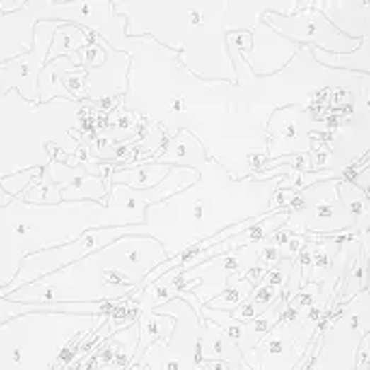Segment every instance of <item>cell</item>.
Returning a JSON list of instances; mask_svg holds the SVG:
<instances>
[{
  "label": "cell",
  "mask_w": 370,
  "mask_h": 370,
  "mask_svg": "<svg viewBox=\"0 0 370 370\" xmlns=\"http://www.w3.org/2000/svg\"><path fill=\"white\" fill-rule=\"evenodd\" d=\"M61 22L57 20H37L33 26V44L28 52L16 54L13 59L0 63V96H7L9 91H18L30 104H40V89L37 81L46 65L48 52L54 30Z\"/></svg>",
  "instance_id": "obj_9"
},
{
  "label": "cell",
  "mask_w": 370,
  "mask_h": 370,
  "mask_svg": "<svg viewBox=\"0 0 370 370\" xmlns=\"http://www.w3.org/2000/svg\"><path fill=\"white\" fill-rule=\"evenodd\" d=\"M106 323L108 316L42 310L16 316L0 325V370H52L71 345Z\"/></svg>",
  "instance_id": "obj_4"
},
{
  "label": "cell",
  "mask_w": 370,
  "mask_h": 370,
  "mask_svg": "<svg viewBox=\"0 0 370 370\" xmlns=\"http://www.w3.org/2000/svg\"><path fill=\"white\" fill-rule=\"evenodd\" d=\"M208 152L200 143L197 137H193L189 130H180L175 137H167L165 147L161 154H154L145 158L143 163H161V165H171V167H189L193 171H200L202 165L208 161Z\"/></svg>",
  "instance_id": "obj_13"
},
{
  "label": "cell",
  "mask_w": 370,
  "mask_h": 370,
  "mask_svg": "<svg viewBox=\"0 0 370 370\" xmlns=\"http://www.w3.org/2000/svg\"><path fill=\"white\" fill-rule=\"evenodd\" d=\"M24 202L26 204H35V206H57L61 204V189L52 182L50 173L44 169L42 178L35 180L30 187L24 191Z\"/></svg>",
  "instance_id": "obj_20"
},
{
  "label": "cell",
  "mask_w": 370,
  "mask_h": 370,
  "mask_svg": "<svg viewBox=\"0 0 370 370\" xmlns=\"http://www.w3.org/2000/svg\"><path fill=\"white\" fill-rule=\"evenodd\" d=\"M52 182L61 189L63 202H96L106 204L108 189L102 178L91 175L85 165H67L65 161L52 158L48 167H44Z\"/></svg>",
  "instance_id": "obj_11"
},
{
  "label": "cell",
  "mask_w": 370,
  "mask_h": 370,
  "mask_svg": "<svg viewBox=\"0 0 370 370\" xmlns=\"http://www.w3.org/2000/svg\"><path fill=\"white\" fill-rule=\"evenodd\" d=\"M44 173V169L40 167H33V169H26V171H20V173H11V175H5L0 178V184H3V189L11 195V197H18L22 195L35 180H40Z\"/></svg>",
  "instance_id": "obj_22"
},
{
  "label": "cell",
  "mask_w": 370,
  "mask_h": 370,
  "mask_svg": "<svg viewBox=\"0 0 370 370\" xmlns=\"http://www.w3.org/2000/svg\"><path fill=\"white\" fill-rule=\"evenodd\" d=\"M171 169H173L171 165H161V163H139L134 167H120L110 175V184H124L128 189L147 191L158 187Z\"/></svg>",
  "instance_id": "obj_15"
},
{
  "label": "cell",
  "mask_w": 370,
  "mask_h": 370,
  "mask_svg": "<svg viewBox=\"0 0 370 370\" xmlns=\"http://www.w3.org/2000/svg\"><path fill=\"white\" fill-rule=\"evenodd\" d=\"M16 197H11L5 189H3V184H0V208H3V206H7V204H11Z\"/></svg>",
  "instance_id": "obj_26"
},
{
  "label": "cell",
  "mask_w": 370,
  "mask_h": 370,
  "mask_svg": "<svg viewBox=\"0 0 370 370\" xmlns=\"http://www.w3.org/2000/svg\"><path fill=\"white\" fill-rule=\"evenodd\" d=\"M284 299V290L277 288V286H271V284H260V286H255L249 294V303L258 310V312H265L269 310L271 306H275L277 301Z\"/></svg>",
  "instance_id": "obj_23"
},
{
  "label": "cell",
  "mask_w": 370,
  "mask_h": 370,
  "mask_svg": "<svg viewBox=\"0 0 370 370\" xmlns=\"http://www.w3.org/2000/svg\"><path fill=\"white\" fill-rule=\"evenodd\" d=\"M197 173L193 187L147 206L143 224L126 226V236L158 241L171 260L236 224L271 214V200L284 180V175L234 180L214 158H208Z\"/></svg>",
  "instance_id": "obj_1"
},
{
  "label": "cell",
  "mask_w": 370,
  "mask_h": 370,
  "mask_svg": "<svg viewBox=\"0 0 370 370\" xmlns=\"http://www.w3.org/2000/svg\"><path fill=\"white\" fill-rule=\"evenodd\" d=\"M37 89H40V104L52 100L83 104L87 102V69L67 57H59L44 65Z\"/></svg>",
  "instance_id": "obj_10"
},
{
  "label": "cell",
  "mask_w": 370,
  "mask_h": 370,
  "mask_svg": "<svg viewBox=\"0 0 370 370\" xmlns=\"http://www.w3.org/2000/svg\"><path fill=\"white\" fill-rule=\"evenodd\" d=\"M89 44H91L89 30H85L83 26H76V24L61 22L59 28L54 30V37H52V44H50V52H48L46 63H50V61H54L59 57H67V59H71L76 65H81L79 52L83 48H87Z\"/></svg>",
  "instance_id": "obj_16"
},
{
  "label": "cell",
  "mask_w": 370,
  "mask_h": 370,
  "mask_svg": "<svg viewBox=\"0 0 370 370\" xmlns=\"http://www.w3.org/2000/svg\"><path fill=\"white\" fill-rule=\"evenodd\" d=\"M91 35V44L79 52L81 65L87 69V102L104 104L124 98L128 87L130 57L106 44L100 35Z\"/></svg>",
  "instance_id": "obj_7"
},
{
  "label": "cell",
  "mask_w": 370,
  "mask_h": 370,
  "mask_svg": "<svg viewBox=\"0 0 370 370\" xmlns=\"http://www.w3.org/2000/svg\"><path fill=\"white\" fill-rule=\"evenodd\" d=\"M327 120L316 117L310 106H284L273 110L267 124V156L269 161L310 154L314 141L331 134L336 124H325Z\"/></svg>",
  "instance_id": "obj_6"
},
{
  "label": "cell",
  "mask_w": 370,
  "mask_h": 370,
  "mask_svg": "<svg viewBox=\"0 0 370 370\" xmlns=\"http://www.w3.org/2000/svg\"><path fill=\"white\" fill-rule=\"evenodd\" d=\"M120 228L106 204L61 202L35 206L24 193L0 208V288H7L28 255L76 241L89 230Z\"/></svg>",
  "instance_id": "obj_3"
},
{
  "label": "cell",
  "mask_w": 370,
  "mask_h": 370,
  "mask_svg": "<svg viewBox=\"0 0 370 370\" xmlns=\"http://www.w3.org/2000/svg\"><path fill=\"white\" fill-rule=\"evenodd\" d=\"M262 22L292 44L318 48L329 54L355 52L362 42V40H353V37H347L340 30H336L320 11H314L310 7L303 11H297V13H290V16L265 13Z\"/></svg>",
  "instance_id": "obj_8"
},
{
  "label": "cell",
  "mask_w": 370,
  "mask_h": 370,
  "mask_svg": "<svg viewBox=\"0 0 370 370\" xmlns=\"http://www.w3.org/2000/svg\"><path fill=\"white\" fill-rule=\"evenodd\" d=\"M345 178H329L297 193L288 212L284 230L297 236H331L355 228V219L338 197V182ZM362 232V230H357Z\"/></svg>",
  "instance_id": "obj_5"
},
{
  "label": "cell",
  "mask_w": 370,
  "mask_h": 370,
  "mask_svg": "<svg viewBox=\"0 0 370 370\" xmlns=\"http://www.w3.org/2000/svg\"><path fill=\"white\" fill-rule=\"evenodd\" d=\"M37 308L35 306H26V303H18V301H11L7 297L0 299V325L16 318V316H22L26 312H35Z\"/></svg>",
  "instance_id": "obj_24"
},
{
  "label": "cell",
  "mask_w": 370,
  "mask_h": 370,
  "mask_svg": "<svg viewBox=\"0 0 370 370\" xmlns=\"http://www.w3.org/2000/svg\"><path fill=\"white\" fill-rule=\"evenodd\" d=\"M208 359H224L230 364L232 370H238L243 355L238 347L224 334V329L214 325L208 318H202V336L197 340V351H195V366Z\"/></svg>",
  "instance_id": "obj_14"
},
{
  "label": "cell",
  "mask_w": 370,
  "mask_h": 370,
  "mask_svg": "<svg viewBox=\"0 0 370 370\" xmlns=\"http://www.w3.org/2000/svg\"><path fill=\"white\" fill-rule=\"evenodd\" d=\"M202 366H204L206 370H232L230 364L224 362V359H208V362H202Z\"/></svg>",
  "instance_id": "obj_25"
},
{
  "label": "cell",
  "mask_w": 370,
  "mask_h": 370,
  "mask_svg": "<svg viewBox=\"0 0 370 370\" xmlns=\"http://www.w3.org/2000/svg\"><path fill=\"white\" fill-rule=\"evenodd\" d=\"M253 286L243 279L241 275H232L228 279V286L226 290L219 294V297H214L212 301H208L206 306L202 308H208V310H219V312H234L243 301L249 299V294H251Z\"/></svg>",
  "instance_id": "obj_19"
},
{
  "label": "cell",
  "mask_w": 370,
  "mask_h": 370,
  "mask_svg": "<svg viewBox=\"0 0 370 370\" xmlns=\"http://www.w3.org/2000/svg\"><path fill=\"white\" fill-rule=\"evenodd\" d=\"M338 197H340L342 206L355 219V228L357 230H368V221H370V208H368L370 200H368V193L359 191L355 184H351L349 180H340L338 182Z\"/></svg>",
  "instance_id": "obj_18"
},
{
  "label": "cell",
  "mask_w": 370,
  "mask_h": 370,
  "mask_svg": "<svg viewBox=\"0 0 370 370\" xmlns=\"http://www.w3.org/2000/svg\"><path fill=\"white\" fill-rule=\"evenodd\" d=\"M370 37H364L359 42V48L349 54H329L318 48H310L314 63L331 69H340V71H353V74H368V63H370Z\"/></svg>",
  "instance_id": "obj_17"
},
{
  "label": "cell",
  "mask_w": 370,
  "mask_h": 370,
  "mask_svg": "<svg viewBox=\"0 0 370 370\" xmlns=\"http://www.w3.org/2000/svg\"><path fill=\"white\" fill-rule=\"evenodd\" d=\"M284 303H286V308L303 314L306 310H310V308H314V306H318V303H325V301H323V297H320V286L314 284V282H306V284L301 286V290H299L297 294H294L292 299H288V301H284Z\"/></svg>",
  "instance_id": "obj_21"
},
{
  "label": "cell",
  "mask_w": 370,
  "mask_h": 370,
  "mask_svg": "<svg viewBox=\"0 0 370 370\" xmlns=\"http://www.w3.org/2000/svg\"><path fill=\"white\" fill-rule=\"evenodd\" d=\"M167 260L158 241L150 236H122L79 262L13 290L7 299L35 308L126 301L141 290L143 279Z\"/></svg>",
  "instance_id": "obj_2"
},
{
  "label": "cell",
  "mask_w": 370,
  "mask_h": 370,
  "mask_svg": "<svg viewBox=\"0 0 370 370\" xmlns=\"http://www.w3.org/2000/svg\"><path fill=\"white\" fill-rule=\"evenodd\" d=\"M310 9L320 11L329 24L336 30H340L353 40H364L368 37V3H357V0H349V3H338V0H312Z\"/></svg>",
  "instance_id": "obj_12"
}]
</instances>
